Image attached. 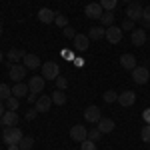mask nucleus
I'll return each instance as SVG.
<instances>
[{
    "instance_id": "nucleus-3",
    "label": "nucleus",
    "mask_w": 150,
    "mask_h": 150,
    "mask_svg": "<svg viewBox=\"0 0 150 150\" xmlns=\"http://www.w3.org/2000/svg\"><path fill=\"white\" fill-rule=\"evenodd\" d=\"M142 14H144V6L140 2H130L126 6V18H130V20L138 22V20H142Z\"/></svg>"
},
{
    "instance_id": "nucleus-39",
    "label": "nucleus",
    "mask_w": 150,
    "mask_h": 150,
    "mask_svg": "<svg viewBox=\"0 0 150 150\" xmlns=\"http://www.w3.org/2000/svg\"><path fill=\"white\" fill-rule=\"evenodd\" d=\"M142 118H144V122H146V124H150V108H146V110L142 112Z\"/></svg>"
},
{
    "instance_id": "nucleus-35",
    "label": "nucleus",
    "mask_w": 150,
    "mask_h": 150,
    "mask_svg": "<svg viewBox=\"0 0 150 150\" xmlns=\"http://www.w3.org/2000/svg\"><path fill=\"white\" fill-rule=\"evenodd\" d=\"M54 82H56V88H58V90H66V86H68V80H66L64 76H58Z\"/></svg>"
},
{
    "instance_id": "nucleus-45",
    "label": "nucleus",
    "mask_w": 150,
    "mask_h": 150,
    "mask_svg": "<svg viewBox=\"0 0 150 150\" xmlns=\"http://www.w3.org/2000/svg\"><path fill=\"white\" fill-rule=\"evenodd\" d=\"M122 2H124V4H130V2H134V0H122Z\"/></svg>"
},
{
    "instance_id": "nucleus-2",
    "label": "nucleus",
    "mask_w": 150,
    "mask_h": 150,
    "mask_svg": "<svg viewBox=\"0 0 150 150\" xmlns=\"http://www.w3.org/2000/svg\"><path fill=\"white\" fill-rule=\"evenodd\" d=\"M40 76H44V80H56L60 76V66L54 60H48V62L42 64V74Z\"/></svg>"
},
{
    "instance_id": "nucleus-12",
    "label": "nucleus",
    "mask_w": 150,
    "mask_h": 150,
    "mask_svg": "<svg viewBox=\"0 0 150 150\" xmlns=\"http://www.w3.org/2000/svg\"><path fill=\"white\" fill-rule=\"evenodd\" d=\"M18 124V114L16 110H6L0 118V126H16Z\"/></svg>"
},
{
    "instance_id": "nucleus-40",
    "label": "nucleus",
    "mask_w": 150,
    "mask_h": 150,
    "mask_svg": "<svg viewBox=\"0 0 150 150\" xmlns=\"http://www.w3.org/2000/svg\"><path fill=\"white\" fill-rule=\"evenodd\" d=\"M36 96H38V94L30 92V94H28V96H26V98H28V102H36V100H38V98H36Z\"/></svg>"
},
{
    "instance_id": "nucleus-10",
    "label": "nucleus",
    "mask_w": 150,
    "mask_h": 150,
    "mask_svg": "<svg viewBox=\"0 0 150 150\" xmlns=\"http://www.w3.org/2000/svg\"><path fill=\"white\" fill-rule=\"evenodd\" d=\"M72 44H74V50L76 52H86L88 46H90V38L86 34H76L72 38Z\"/></svg>"
},
{
    "instance_id": "nucleus-30",
    "label": "nucleus",
    "mask_w": 150,
    "mask_h": 150,
    "mask_svg": "<svg viewBox=\"0 0 150 150\" xmlns=\"http://www.w3.org/2000/svg\"><path fill=\"white\" fill-rule=\"evenodd\" d=\"M120 28H122V32H124V30H126V32H132V30H134V20H130V18H126L124 22L120 24Z\"/></svg>"
},
{
    "instance_id": "nucleus-29",
    "label": "nucleus",
    "mask_w": 150,
    "mask_h": 150,
    "mask_svg": "<svg viewBox=\"0 0 150 150\" xmlns=\"http://www.w3.org/2000/svg\"><path fill=\"white\" fill-rule=\"evenodd\" d=\"M54 24H56V26H60V28H64V26H68V18H66L64 14H56Z\"/></svg>"
},
{
    "instance_id": "nucleus-28",
    "label": "nucleus",
    "mask_w": 150,
    "mask_h": 150,
    "mask_svg": "<svg viewBox=\"0 0 150 150\" xmlns=\"http://www.w3.org/2000/svg\"><path fill=\"white\" fill-rule=\"evenodd\" d=\"M116 4H118V0H100V6H102V10H114Z\"/></svg>"
},
{
    "instance_id": "nucleus-26",
    "label": "nucleus",
    "mask_w": 150,
    "mask_h": 150,
    "mask_svg": "<svg viewBox=\"0 0 150 150\" xmlns=\"http://www.w3.org/2000/svg\"><path fill=\"white\" fill-rule=\"evenodd\" d=\"M102 98H104V102L112 104V102H116V100H118V92H116V90H112V88H110V90H106V92L102 94Z\"/></svg>"
},
{
    "instance_id": "nucleus-38",
    "label": "nucleus",
    "mask_w": 150,
    "mask_h": 150,
    "mask_svg": "<svg viewBox=\"0 0 150 150\" xmlns=\"http://www.w3.org/2000/svg\"><path fill=\"white\" fill-rule=\"evenodd\" d=\"M36 114H38V110H36V108H30V110L26 112V120H34Z\"/></svg>"
},
{
    "instance_id": "nucleus-18",
    "label": "nucleus",
    "mask_w": 150,
    "mask_h": 150,
    "mask_svg": "<svg viewBox=\"0 0 150 150\" xmlns=\"http://www.w3.org/2000/svg\"><path fill=\"white\" fill-rule=\"evenodd\" d=\"M118 62H120V66L124 70H134L136 68V58L132 56V54H122V56L118 58Z\"/></svg>"
},
{
    "instance_id": "nucleus-7",
    "label": "nucleus",
    "mask_w": 150,
    "mask_h": 150,
    "mask_svg": "<svg viewBox=\"0 0 150 150\" xmlns=\"http://www.w3.org/2000/svg\"><path fill=\"white\" fill-rule=\"evenodd\" d=\"M70 138L74 140V142H84V140L88 138V130L84 124H74V126L70 128Z\"/></svg>"
},
{
    "instance_id": "nucleus-22",
    "label": "nucleus",
    "mask_w": 150,
    "mask_h": 150,
    "mask_svg": "<svg viewBox=\"0 0 150 150\" xmlns=\"http://www.w3.org/2000/svg\"><path fill=\"white\" fill-rule=\"evenodd\" d=\"M104 36H106V28H102V26H92L88 30V38L90 40H102Z\"/></svg>"
},
{
    "instance_id": "nucleus-32",
    "label": "nucleus",
    "mask_w": 150,
    "mask_h": 150,
    "mask_svg": "<svg viewBox=\"0 0 150 150\" xmlns=\"http://www.w3.org/2000/svg\"><path fill=\"white\" fill-rule=\"evenodd\" d=\"M80 150H96V142L86 138L84 142H80Z\"/></svg>"
},
{
    "instance_id": "nucleus-14",
    "label": "nucleus",
    "mask_w": 150,
    "mask_h": 150,
    "mask_svg": "<svg viewBox=\"0 0 150 150\" xmlns=\"http://www.w3.org/2000/svg\"><path fill=\"white\" fill-rule=\"evenodd\" d=\"M44 76H30V80H28V88H30V92H42L44 90Z\"/></svg>"
},
{
    "instance_id": "nucleus-41",
    "label": "nucleus",
    "mask_w": 150,
    "mask_h": 150,
    "mask_svg": "<svg viewBox=\"0 0 150 150\" xmlns=\"http://www.w3.org/2000/svg\"><path fill=\"white\" fill-rule=\"evenodd\" d=\"M4 112H6V104H4V100H0V118H2Z\"/></svg>"
},
{
    "instance_id": "nucleus-21",
    "label": "nucleus",
    "mask_w": 150,
    "mask_h": 150,
    "mask_svg": "<svg viewBox=\"0 0 150 150\" xmlns=\"http://www.w3.org/2000/svg\"><path fill=\"white\" fill-rule=\"evenodd\" d=\"M22 64L28 70H36L38 66H40V58L36 56V54H26V56H24V60H22Z\"/></svg>"
},
{
    "instance_id": "nucleus-11",
    "label": "nucleus",
    "mask_w": 150,
    "mask_h": 150,
    "mask_svg": "<svg viewBox=\"0 0 150 150\" xmlns=\"http://www.w3.org/2000/svg\"><path fill=\"white\" fill-rule=\"evenodd\" d=\"M102 118V114H100V108L98 106H88L86 110H84V120L86 122H90V124H98V120Z\"/></svg>"
},
{
    "instance_id": "nucleus-8",
    "label": "nucleus",
    "mask_w": 150,
    "mask_h": 150,
    "mask_svg": "<svg viewBox=\"0 0 150 150\" xmlns=\"http://www.w3.org/2000/svg\"><path fill=\"white\" fill-rule=\"evenodd\" d=\"M86 18H90V20H100V16H102V6H100V2H90V4H86Z\"/></svg>"
},
{
    "instance_id": "nucleus-33",
    "label": "nucleus",
    "mask_w": 150,
    "mask_h": 150,
    "mask_svg": "<svg viewBox=\"0 0 150 150\" xmlns=\"http://www.w3.org/2000/svg\"><path fill=\"white\" fill-rule=\"evenodd\" d=\"M140 136H142L144 142H148V144H150V124H144V128L140 130Z\"/></svg>"
},
{
    "instance_id": "nucleus-20",
    "label": "nucleus",
    "mask_w": 150,
    "mask_h": 150,
    "mask_svg": "<svg viewBox=\"0 0 150 150\" xmlns=\"http://www.w3.org/2000/svg\"><path fill=\"white\" fill-rule=\"evenodd\" d=\"M24 56H26V52L20 50V48H10L8 54H6L8 62H12V64H18V60H24Z\"/></svg>"
},
{
    "instance_id": "nucleus-34",
    "label": "nucleus",
    "mask_w": 150,
    "mask_h": 150,
    "mask_svg": "<svg viewBox=\"0 0 150 150\" xmlns=\"http://www.w3.org/2000/svg\"><path fill=\"white\" fill-rule=\"evenodd\" d=\"M142 24H144V28H150V6L144 8V14H142Z\"/></svg>"
},
{
    "instance_id": "nucleus-6",
    "label": "nucleus",
    "mask_w": 150,
    "mask_h": 150,
    "mask_svg": "<svg viewBox=\"0 0 150 150\" xmlns=\"http://www.w3.org/2000/svg\"><path fill=\"white\" fill-rule=\"evenodd\" d=\"M132 72V80H134V84H146L150 78V72L146 66H136L134 70H130Z\"/></svg>"
},
{
    "instance_id": "nucleus-43",
    "label": "nucleus",
    "mask_w": 150,
    "mask_h": 150,
    "mask_svg": "<svg viewBox=\"0 0 150 150\" xmlns=\"http://www.w3.org/2000/svg\"><path fill=\"white\" fill-rule=\"evenodd\" d=\"M74 64L76 66H82V58H74Z\"/></svg>"
},
{
    "instance_id": "nucleus-44",
    "label": "nucleus",
    "mask_w": 150,
    "mask_h": 150,
    "mask_svg": "<svg viewBox=\"0 0 150 150\" xmlns=\"http://www.w3.org/2000/svg\"><path fill=\"white\" fill-rule=\"evenodd\" d=\"M0 62H4V54H2V50H0Z\"/></svg>"
},
{
    "instance_id": "nucleus-46",
    "label": "nucleus",
    "mask_w": 150,
    "mask_h": 150,
    "mask_svg": "<svg viewBox=\"0 0 150 150\" xmlns=\"http://www.w3.org/2000/svg\"><path fill=\"white\" fill-rule=\"evenodd\" d=\"M0 34H2V22H0Z\"/></svg>"
},
{
    "instance_id": "nucleus-17",
    "label": "nucleus",
    "mask_w": 150,
    "mask_h": 150,
    "mask_svg": "<svg viewBox=\"0 0 150 150\" xmlns=\"http://www.w3.org/2000/svg\"><path fill=\"white\" fill-rule=\"evenodd\" d=\"M130 40H132L134 46H142V44L146 42V30H144V28H136V30H132Z\"/></svg>"
},
{
    "instance_id": "nucleus-9",
    "label": "nucleus",
    "mask_w": 150,
    "mask_h": 150,
    "mask_svg": "<svg viewBox=\"0 0 150 150\" xmlns=\"http://www.w3.org/2000/svg\"><path fill=\"white\" fill-rule=\"evenodd\" d=\"M134 102H136V92L124 90V92L118 94V104H120L122 108H130V106H134Z\"/></svg>"
},
{
    "instance_id": "nucleus-24",
    "label": "nucleus",
    "mask_w": 150,
    "mask_h": 150,
    "mask_svg": "<svg viewBox=\"0 0 150 150\" xmlns=\"http://www.w3.org/2000/svg\"><path fill=\"white\" fill-rule=\"evenodd\" d=\"M100 22H102V26H106V28H108V26H112V24H114V12H112V10H106L102 16H100Z\"/></svg>"
},
{
    "instance_id": "nucleus-27",
    "label": "nucleus",
    "mask_w": 150,
    "mask_h": 150,
    "mask_svg": "<svg viewBox=\"0 0 150 150\" xmlns=\"http://www.w3.org/2000/svg\"><path fill=\"white\" fill-rule=\"evenodd\" d=\"M20 150H30L32 146H34V138L32 136H22V140H20Z\"/></svg>"
},
{
    "instance_id": "nucleus-16",
    "label": "nucleus",
    "mask_w": 150,
    "mask_h": 150,
    "mask_svg": "<svg viewBox=\"0 0 150 150\" xmlns=\"http://www.w3.org/2000/svg\"><path fill=\"white\" fill-rule=\"evenodd\" d=\"M30 94V88H28V84H24V82H16L14 86H12V96H16L18 100L20 98H26Z\"/></svg>"
},
{
    "instance_id": "nucleus-23",
    "label": "nucleus",
    "mask_w": 150,
    "mask_h": 150,
    "mask_svg": "<svg viewBox=\"0 0 150 150\" xmlns=\"http://www.w3.org/2000/svg\"><path fill=\"white\" fill-rule=\"evenodd\" d=\"M50 98H52V104H58V106H64L66 104V94H64V90H54V92L50 94Z\"/></svg>"
},
{
    "instance_id": "nucleus-36",
    "label": "nucleus",
    "mask_w": 150,
    "mask_h": 150,
    "mask_svg": "<svg viewBox=\"0 0 150 150\" xmlns=\"http://www.w3.org/2000/svg\"><path fill=\"white\" fill-rule=\"evenodd\" d=\"M18 102H20V100H18L16 96H10V98L6 100V106H8V110H16V108H18Z\"/></svg>"
},
{
    "instance_id": "nucleus-37",
    "label": "nucleus",
    "mask_w": 150,
    "mask_h": 150,
    "mask_svg": "<svg viewBox=\"0 0 150 150\" xmlns=\"http://www.w3.org/2000/svg\"><path fill=\"white\" fill-rule=\"evenodd\" d=\"M62 32H64V36H66V38H74V36H76V30H74V28H72L70 24L62 28Z\"/></svg>"
},
{
    "instance_id": "nucleus-1",
    "label": "nucleus",
    "mask_w": 150,
    "mask_h": 150,
    "mask_svg": "<svg viewBox=\"0 0 150 150\" xmlns=\"http://www.w3.org/2000/svg\"><path fill=\"white\" fill-rule=\"evenodd\" d=\"M2 138L6 142V146H10V144H20V140H22V130L18 126H4Z\"/></svg>"
},
{
    "instance_id": "nucleus-13",
    "label": "nucleus",
    "mask_w": 150,
    "mask_h": 150,
    "mask_svg": "<svg viewBox=\"0 0 150 150\" xmlns=\"http://www.w3.org/2000/svg\"><path fill=\"white\" fill-rule=\"evenodd\" d=\"M54 18H56V12L52 10V8H40L38 10V22H42V24H50V22H54Z\"/></svg>"
},
{
    "instance_id": "nucleus-31",
    "label": "nucleus",
    "mask_w": 150,
    "mask_h": 150,
    "mask_svg": "<svg viewBox=\"0 0 150 150\" xmlns=\"http://www.w3.org/2000/svg\"><path fill=\"white\" fill-rule=\"evenodd\" d=\"M100 136H102V132H100L98 128H92V130H88V140L96 142V140H100Z\"/></svg>"
},
{
    "instance_id": "nucleus-5",
    "label": "nucleus",
    "mask_w": 150,
    "mask_h": 150,
    "mask_svg": "<svg viewBox=\"0 0 150 150\" xmlns=\"http://www.w3.org/2000/svg\"><path fill=\"white\" fill-rule=\"evenodd\" d=\"M122 34H124V32H122V28L112 24V26H108V28H106V36H104V38H106L110 44H120Z\"/></svg>"
},
{
    "instance_id": "nucleus-19",
    "label": "nucleus",
    "mask_w": 150,
    "mask_h": 150,
    "mask_svg": "<svg viewBox=\"0 0 150 150\" xmlns=\"http://www.w3.org/2000/svg\"><path fill=\"white\" fill-rule=\"evenodd\" d=\"M96 128H98L102 134H110V132L114 130V120H112V118H100Z\"/></svg>"
},
{
    "instance_id": "nucleus-42",
    "label": "nucleus",
    "mask_w": 150,
    "mask_h": 150,
    "mask_svg": "<svg viewBox=\"0 0 150 150\" xmlns=\"http://www.w3.org/2000/svg\"><path fill=\"white\" fill-rule=\"evenodd\" d=\"M8 150H20V146H18V144H10V146H8Z\"/></svg>"
},
{
    "instance_id": "nucleus-4",
    "label": "nucleus",
    "mask_w": 150,
    "mask_h": 150,
    "mask_svg": "<svg viewBox=\"0 0 150 150\" xmlns=\"http://www.w3.org/2000/svg\"><path fill=\"white\" fill-rule=\"evenodd\" d=\"M26 72H28V68H26L24 64H10V66H8V76H10V80H14V82H22L24 76H26Z\"/></svg>"
},
{
    "instance_id": "nucleus-25",
    "label": "nucleus",
    "mask_w": 150,
    "mask_h": 150,
    "mask_svg": "<svg viewBox=\"0 0 150 150\" xmlns=\"http://www.w3.org/2000/svg\"><path fill=\"white\" fill-rule=\"evenodd\" d=\"M12 96V88L6 82H0V100H8Z\"/></svg>"
},
{
    "instance_id": "nucleus-15",
    "label": "nucleus",
    "mask_w": 150,
    "mask_h": 150,
    "mask_svg": "<svg viewBox=\"0 0 150 150\" xmlns=\"http://www.w3.org/2000/svg\"><path fill=\"white\" fill-rule=\"evenodd\" d=\"M50 106H52V98H50L48 94L38 96V100L34 102V108L38 110V112H48V110H50Z\"/></svg>"
}]
</instances>
